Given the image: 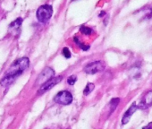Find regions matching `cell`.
I'll use <instances>...</instances> for the list:
<instances>
[{
  "label": "cell",
  "mask_w": 152,
  "mask_h": 129,
  "mask_svg": "<svg viewBox=\"0 0 152 129\" xmlns=\"http://www.w3.org/2000/svg\"><path fill=\"white\" fill-rule=\"evenodd\" d=\"M142 129H152V122H151V123H149V124H148V125L144 126Z\"/></svg>",
  "instance_id": "16"
},
{
  "label": "cell",
  "mask_w": 152,
  "mask_h": 129,
  "mask_svg": "<svg viewBox=\"0 0 152 129\" xmlns=\"http://www.w3.org/2000/svg\"><path fill=\"white\" fill-rule=\"evenodd\" d=\"M74 41L77 43L79 46H80V48L83 49V50H84V51H87L89 48H90V46H87V45H83V43H81L78 40H77V38H74Z\"/></svg>",
  "instance_id": "13"
},
{
  "label": "cell",
  "mask_w": 152,
  "mask_h": 129,
  "mask_svg": "<svg viewBox=\"0 0 152 129\" xmlns=\"http://www.w3.org/2000/svg\"><path fill=\"white\" fill-rule=\"evenodd\" d=\"M151 106H152V91H149L145 93V95L140 100L139 106H137V107H138V108L146 109Z\"/></svg>",
  "instance_id": "7"
},
{
  "label": "cell",
  "mask_w": 152,
  "mask_h": 129,
  "mask_svg": "<svg viewBox=\"0 0 152 129\" xmlns=\"http://www.w3.org/2000/svg\"><path fill=\"white\" fill-rule=\"evenodd\" d=\"M137 109H138V107H137L136 103H135V102H134V103H132V104L131 105V107L126 110V112L124 113V115L123 116V118H122V124H123V125L127 124V123L130 121V119H131L132 116L136 112V110H137Z\"/></svg>",
  "instance_id": "8"
},
{
  "label": "cell",
  "mask_w": 152,
  "mask_h": 129,
  "mask_svg": "<svg viewBox=\"0 0 152 129\" xmlns=\"http://www.w3.org/2000/svg\"><path fill=\"white\" fill-rule=\"evenodd\" d=\"M119 102H120V99H118V98H115V99H112L111 100V101L109 102V108H110L109 114L113 113L115 110V108L118 106Z\"/></svg>",
  "instance_id": "10"
},
{
  "label": "cell",
  "mask_w": 152,
  "mask_h": 129,
  "mask_svg": "<svg viewBox=\"0 0 152 129\" xmlns=\"http://www.w3.org/2000/svg\"><path fill=\"white\" fill-rule=\"evenodd\" d=\"M62 79H63V76L60 75V76H57V77H52L51 79L48 80L46 83H44L40 86V88L39 90V93H43V92H45L52 89L55 85H56L57 84H59L62 81Z\"/></svg>",
  "instance_id": "6"
},
{
  "label": "cell",
  "mask_w": 152,
  "mask_h": 129,
  "mask_svg": "<svg viewBox=\"0 0 152 129\" xmlns=\"http://www.w3.org/2000/svg\"><path fill=\"white\" fill-rule=\"evenodd\" d=\"M80 31L83 34H85V35H91L92 33V30L87 26H82L80 28Z\"/></svg>",
  "instance_id": "12"
},
{
  "label": "cell",
  "mask_w": 152,
  "mask_h": 129,
  "mask_svg": "<svg viewBox=\"0 0 152 129\" xmlns=\"http://www.w3.org/2000/svg\"><path fill=\"white\" fill-rule=\"evenodd\" d=\"M76 80H77V78H76V76H75V75H71V76H69V77H68V79H67V83H68V84H70V85H73V84H75Z\"/></svg>",
  "instance_id": "14"
},
{
  "label": "cell",
  "mask_w": 152,
  "mask_h": 129,
  "mask_svg": "<svg viewBox=\"0 0 152 129\" xmlns=\"http://www.w3.org/2000/svg\"><path fill=\"white\" fill-rule=\"evenodd\" d=\"M106 66L105 63L102 61H95L92 63L88 64L87 66L84 67V72L89 75H94L99 72H102L105 69Z\"/></svg>",
  "instance_id": "3"
},
{
  "label": "cell",
  "mask_w": 152,
  "mask_h": 129,
  "mask_svg": "<svg viewBox=\"0 0 152 129\" xmlns=\"http://www.w3.org/2000/svg\"><path fill=\"white\" fill-rule=\"evenodd\" d=\"M94 88H95V85L93 84H88L87 85H86V87H85V89H84V91H83V94L86 96V95H89L93 90H94Z\"/></svg>",
  "instance_id": "11"
},
{
  "label": "cell",
  "mask_w": 152,
  "mask_h": 129,
  "mask_svg": "<svg viewBox=\"0 0 152 129\" xmlns=\"http://www.w3.org/2000/svg\"><path fill=\"white\" fill-rule=\"evenodd\" d=\"M29 64H30V60L26 56L16 59L15 62L12 63L10 67L7 69L6 75L0 81V84L3 87L10 86L15 81V79L29 67Z\"/></svg>",
  "instance_id": "1"
},
{
  "label": "cell",
  "mask_w": 152,
  "mask_h": 129,
  "mask_svg": "<svg viewBox=\"0 0 152 129\" xmlns=\"http://www.w3.org/2000/svg\"><path fill=\"white\" fill-rule=\"evenodd\" d=\"M53 15V9L52 7L49 5H43L39 7L37 10L36 16L39 22L40 23H47Z\"/></svg>",
  "instance_id": "2"
},
{
  "label": "cell",
  "mask_w": 152,
  "mask_h": 129,
  "mask_svg": "<svg viewBox=\"0 0 152 129\" xmlns=\"http://www.w3.org/2000/svg\"><path fill=\"white\" fill-rule=\"evenodd\" d=\"M23 23V19L22 18H17L15 21H14L10 25H9V32L11 33H13L14 35H16L21 29Z\"/></svg>",
  "instance_id": "9"
},
{
  "label": "cell",
  "mask_w": 152,
  "mask_h": 129,
  "mask_svg": "<svg viewBox=\"0 0 152 129\" xmlns=\"http://www.w3.org/2000/svg\"><path fill=\"white\" fill-rule=\"evenodd\" d=\"M55 75V72L54 70L51 68V67H46L41 73L40 75H39L38 79H37V82H36V84L37 85H42L44 83H46L48 80L51 79L52 77H54Z\"/></svg>",
  "instance_id": "5"
},
{
  "label": "cell",
  "mask_w": 152,
  "mask_h": 129,
  "mask_svg": "<svg viewBox=\"0 0 152 129\" xmlns=\"http://www.w3.org/2000/svg\"><path fill=\"white\" fill-rule=\"evenodd\" d=\"M72 1H75V0H72Z\"/></svg>",
  "instance_id": "17"
},
{
  "label": "cell",
  "mask_w": 152,
  "mask_h": 129,
  "mask_svg": "<svg viewBox=\"0 0 152 129\" xmlns=\"http://www.w3.org/2000/svg\"><path fill=\"white\" fill-rule=\"evenodd\" d=\"M63 55L65 58H70L71 57V52L68 48H63Z\"/></svg>",
  "instance_id": "15"
},
{
  "label": "cell",
  "mask_w": 152,
  "mask_h": 129,
  "mask_svg": "<svg viewBox=\"0 0 152 129\" xmlns=\"http://www.w3.org/2000/svg\"><path fill=\"white\" fill-rule=\"evenodd\" d=\"M72 95L70 92L68 91H62L59 92L55 97H54V100L55 102L61 104V105H69L72 102Z\"/></svg>",
  "instance_id": "4"
}]
</instances>
